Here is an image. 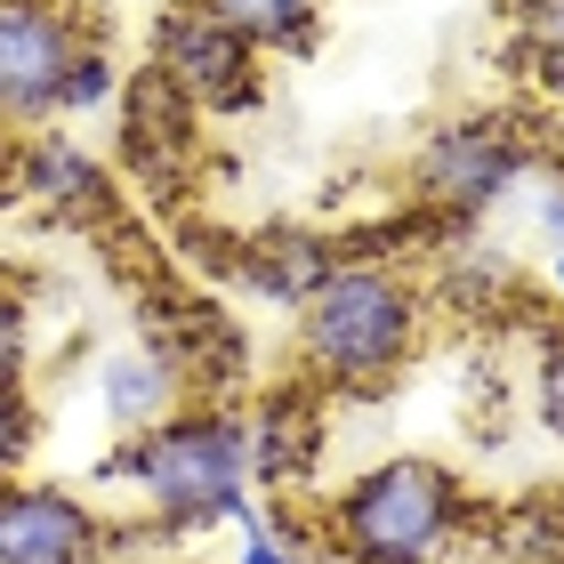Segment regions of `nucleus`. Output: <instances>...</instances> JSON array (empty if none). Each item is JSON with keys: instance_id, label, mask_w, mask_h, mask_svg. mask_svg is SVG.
Returning <instances> with one entry per match:
<instances>
[{"instance_id": "1", "label": "nucleus", "mask_w": 564, "mask_h": 564, "mask_svg": "<svg viewBox=\"0 0 564 564\" xmlns=\"http://www.w3.org/2000/svg\"><path fill=\"white\" fill-rule=\"evenodd\" d=\"M420 347V299L395 267H330L323 291L299 306V355L330 388H379Z\"/></svg>"}, {"instance_id": "2", "label": "nucleus", "mask_w": 564, "mask_h": 564, "mask_svg": "<svg viewBox=\"0 0 564 564\" xmlns=\"http://www.w3.org/2000/svg\"><path fill=\"white\" fill-rule=\"evenodd\" d=\"M330 541L347 564H435L459 541V476L427 452L379 459L339 492Z\"/></svg>"}, {"instance_id": "3", "label": "nucleus", "mask_w": 564, "mask_h": 564, "mask_svg": "<svg viewBox=\"0 0 564 564\" xmlns=\"http://www.w3.org/2000/svg\"><path fill=\"white\" fill-rule=\"evenodd\" d=\"M121 476H138L145 484V500L162 508L170 524H218V517H235L250 524V508H242V484H250V420L242 412H186V420H162V427H145L130 452L113 459Z\"/></svg>"}, {"instance_id": "4", "label": "nucleus", "mask_w": 564, "mask_h": 564, "mask_svg": "<svg viewBox=\"0 0 564 564\" xmlns=\"http://www.w3.org/2000/svg\"><path fill=\"white\" fill-rule=\"evenodd\" d=\"M524 177V138L508 130V121H452V130H435L412 162V186L427 202H444V210L476 218L492 210V202Z\"/></svg>"}, {"instance_id": "5", "label": "nucleus", "mask_w": 564, "mask_h": 564, "mask_svg": "<svg viewBox=\"0 0 564 564\" xmlns=\"http://www.w3.org/2000/svg\"><path fill=\"white\" fill-rule=\"evenodd\" d=\"M73 57H82V33L57 0H0V113H57Z\"/></svg>"}, {"instance_id": "6", "label": "nucleus", "mask_w": 564, "mask_h": 564, "mask_svg": "<svg viewBox=\"0 0 564 564\" xmlns=\"http://www.w3.org/2000/svg\"><path fill=\"white\" fill-rule=\"evenodd\" d=\"M153 73L186 97V106H250L259 97V48L235 41L218 17H202L194 0L186 9L162 17V33H153Z\"/></svg>"}, {"instance_id": "7", "label": "nucleus", "mask_w": 564, "mask_h": 564, "mask_svg": "<svg viewBox=\"0 0 564 564\" xmlns=\"http://www.w3.org/2000/svg\"><path fill=\"white\" fill-rule=\"evenodd\" d=\"M97 517L57 484H0V564H97Z\"/></svg>"}, {"instance_id": "8", "label": "nucleus", "mask_w": 564, "mask_h": 564, "mask_svg": "<svg viewBox=\"0 0 564 564\" xmlns=\"http://www.w3.org/2000/svg\"><path fill=\"white\" fill-rule=\"evenodd\" d=\"M24 186H33V202H48V210H97L106 202V162L65 138V130H41L24 138Z\"/></svg>"}, {"instance_id": "9", "label": "nucleus", "mask_w": 564, "mask_h": 564, "mask_svg": "<svg viewBox=\"0 0 564 564\" xmlns=\"http://www.w3.org/2000/svg\"><path fill=\"white\" fill-rule=\"evenodd\" d=\"M186 138H194V106L162 73H138V89H130V162L145 177H170L186 162Z\"/></svg>"}, {"instance_id": "10", "label": "nucleus", "mask_w": 564, "mask_h": 564, "mask_svg": "<svg viewBox=\"0 0 564 564\" xmlns=\"http://www.w3.org/2000/svg\"><path fill=\"white\" fill-rule=\"evenodd\" d=\"M106 412L121 420V427H162L170 420V403H177V371L162 364V355H106Z\"/></svg>"}, {"instance_id": "11", "label": "nucleus", "mask_w": 564, "mask_h": 564, "mask_svg": "<svg viewBox=\"0 0 564 564\" xmlns=\"http://www.w3.org/2000/svg\"><path fill=\"white\" fill-rule=\"evenodd\" d=\"M202 17H218L235 41H250L267 57V48H299L315 33V0H194Z\"/></svg>"}, {"instance_id": "12", "label": "nucleus", "mask_w": 564, "mask_h": 564, "mask_svg": "<svg viewBox=\"0 0 564 564\" xmlns=\"http://www.w3.org/2000/svg\"><path fill=\"white\" fill-rule=\"evenodd\" d=\"M330 267H339V259H330V250H323L315 235H299V242H274V250H259V259L242 267V282H250L259 299L306 306V299L323 291V274H330Z\"/></svg>"}, {"instance_id": "13", "label": "nucleus", "mask_w": 564, "mask_h": 564, "mask_svg": "<svg viewBox=\"0 0 564 564\" xmlns=\"http://www.w3.org/2000/svg\"><path fill=\"white\" fill-rule=\"evenodd\" d=\"M306 468V435H299V412L274 403L267 420H250V476L259 484H291Z\"/></svg>"}, {"instance_id": "14", "label": "nucleus", "mask_w": 564, "mask_h": 564, "mask_svg": "<svg viewBox=\"0 0 564 564\" xmlns=\"http://www.w3.org/2000/svg\"><path fill=\"white\" fill-rule=\"evenodd\" d=\"M113 89H121V73L106 48H82L65 73V97H57V113H97V106H113Z\"/></svg>"}, {"instance_id": "15", "label": "nucleus", "mask_w": 564, "mask_h": 564, "mask_svg": "<svg viewBox=\"0 0 564 564\" xmlns=\"http://www.w3.org/2000/svg\"><path fill=\"white\" fill-rule=\"evenodd\" d=\"M508 282H517V259H508V250H459L444 267V291H459V299H500Z\"/></svg>"}, {"instance_id": "16", "label": "nucleus", "mask_w": 564, "mask_h": 564, "mask_svg": "<svg viewBox=\"0 0 564 564\" xmlns=\"http://www.w3.org/2000/svg\"><path fill=\"white\" fill-rule=\"evenodd\" d=\"M24 452H33V403H24L17 379H0V484H17Z\"/></svg>"}, {"instance_id": "17", "label": "nucleus", "mask_w": 564, "mask_h": 564, "mask_svg": "<svg viewBox=\"0 0 564 564\" xmlns=\"http://www.w3.org/2000/svg\"><path fill=\"white\" fill-rule=\"evenodd\" d=\"M524 41H532V57L549 65V82H564V0L524 9Z\"/></svg>"}, {"instance_id": "18", "label": "nucleus", "mask_w": 564, "mask_h": 564, "mask_svg": "<svg viewBox=\"0 0 564 564\" xmlns=\"http://www.w3.org/2000/svg\"><path fill=\"white\" fill-rule=\"evenodd\" d=\"M532 403H541V427L564 444V339L541 347V379H532Z\"/></svg>"}, {"instance_id": "19", "label": "nucleus", "mask_w": 564, "mask_h": 564, "mask_svg": "<svg viewBox=\"0 0 564 564\" xmlns=\"http://www.w3.org/2000/svg\"><path fill=\"white\" fill-rule=\"evenodd\" d=\"M24 371V306L0 291V379H17Z\"/></svg>"}, {"instance_id": "20", "label": "nucleus", "mask_w": 564, "mask_h": 564, "mask_svg": "<svg viewBox=\"0 0 564 564\" xmlns=\"http://www.w3.org/2000/svg\"><path fill=\"white\" fill-rule=\"evenodd\" d=\"M242 564H306L291 541H274L267 524H250V541H242Z\"/></svg>"}, {"instance_id": "21", "label": "nucleus", "mask_w": 564, "mask_h": 564, "mask_svg": "<svg viewBox=\"0 0 564 564\" xmlns=\"http://www.w3.org/2000/svg\"><path fill=\"white\" fill-rule=\"evenodd\" d=\"M541 218H549V235L564 250V177H549V194H541Z\"/></svg>"}, {"instance_id": "22", "label": "nucleus", "mask_w": 564, "mask_h": 564, "mask_svg": "<svg viewBox=\"0 0 564 564\" xmlns=\"http://www.w3.org/2000/svg\"><path fill=\"white\" fill-rule=\"evenodd\" d=\"M556 299H564V250H556Z\"/></svg>"}, {"instance_id": "23", "label": "nucleus", "mask_w": 564, "mask_h": 564, "mask_svg": "<svg viewBox=\"0 0 564 564\" xmlns=\"http://www.w3.org/2000/svg\"><path fill=\"white\" fill-rule=\"evenodd\" d=\"M524 9H541V0H524Z\"/></svg>"}]
</instances>
